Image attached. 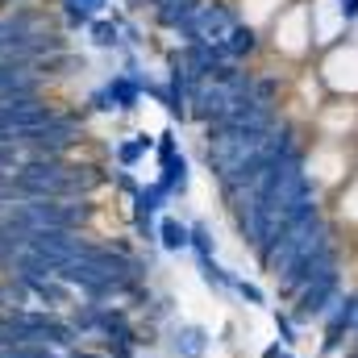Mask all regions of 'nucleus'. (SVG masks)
<instances>
[{"label":"nucleus","instance_id":"nucleus-16","mask_svg":"<svg viewBox=\"0 0 358 358\" xmlns=\"http://www.w3.org/2000/svg\"><path fill=\"white\" fill-rule=\"evenodd\" d=\"M234 300H242L246 308H271V296L255 283V279H242V275H234Z\"/></svg>","mask_w":358,"mask_h":358},{"label":"nucleus","instance_id":"nucleus-17","mask_svg":"<svg viewBox=\"0 0 358 358\" xmlns=\"http://www.w3.org/2000/svg\"><path fill=\"white\" fill-rule=\"evenodd\" d=\"M259 358H296V350H287V346H279V342H267Z\"/></svg>","mask_w":358,"mask_h":358},{"label":"nucleus","instance_id":"nucleus-2","mask_svg":"<svg viewBox=\"0 0 358 358\" xmlns=\"http://www.w3.org/2000/svg\"><path fill=\"white\" fill-rule=\"evenodd\" d=\"M355 171H358V142L313 138V142L304 146V176L313 179V187H317L321 196H334Z\"/></svg>","mask_w":358,"mask_h":358},{"label":"nucleus","instance_id":"nucleus-11","mask_svg":"<svg viewBox=\"0 0 358 358\" xmlns=\"http://www.w3.org/2000/svg\"><path fill=\"white\" fill-rule=\"evenodd\" d=\"M271 325H275V342L279 346H287V350H296L300 342H304V329L296 325V317L279 304V308H271Z\"/></svg>","mask_w":358,"mask_h":358},{"label":"nucleus","instance_id":"nucleus-18","mask_svg":"<svg viewBox=\"0 0 358 358\" xmlns=\"http://www.w3.org/2000/svg\"><path fill=\"white\" fill-rule=\"evenodd\" d=\"M138 358H159V355H155V350H142V355H138Z\"/></svg>","mask_w":358,"mask_h":358},{"label":"nucleus","instance_id":"nucleus-6","mask_svg":"<svg viewBox=\"0 0 358 358\" xmlns=\"http://www.w3.org/2000/svg\"><path fill=\"white\" fill-rule=\"evenodd\" d=\"M313 129L317 138H329V142H358V100L325 96L321 108L313 113Z\"/></svg>","mask_w":358,"mask_h":358},{"label":"nucleus","instance_id":"nucleus-14","mask_svg":"<svg viewBox=\"0 0 358 358\" xmlns=\"http://www.w3.org/2000/svg\"><path fill=\"white\" fill-rule=\"evenodd\" d=\"M283 8H287V0H242V13L250 25H271Z\"/></svg>","mask_w":358,"mask_h":358},{"label":"nucleus","instance_id":"nucleus-1","mask_svg":"<svg viewBox=\"0 0 358 358\" xmlns=\"http://www.w3.org/2000/svg\"><path fill=\"white\" fill-rule=\"evenodd\" d=\"M334 242H342V234H338V225L329 221V213H325V204H321V208H313L308 217H300L296 225H287V229L271 242L267 250L259 255V267L267 275V283H279L292 267H300L304 259L329 250Z\"/></svg>","mask_w":358,"mask_h":358},{"label":"nucleus","instance_id":"nucleus-8","mask_svg":"<svg viewBox=\"0 0 358 358\" xmlns=\"http://www.w3.org/2000/svg\"><path fill=\"white\" fill-rule=\"evenodd\" d=\"M308 13H313V46L329 50V46H338V42L350 38V21L338 8V0H313Z\"/></svg>","mask_w":358,"mask_h":358},{"label":"nucleus","instance_id":"nucleus-4","mask_svg":"<svg viewBox=\"0 0 358 358\" xmlns=\"http://www.w3.org/2000/svg\"><path fill=\"white\" fill-rule=\"evenodd\" d=\"M317 80H321L325 96L358 100V38H346V42H338V46L321 50Z\"/></svg>","mask_w":358,"mask_h":358},{"label":"nucleus","instance_id":"nucleus-12","mask_svg":"<svg viewBox=\"0 0 358 358\" xmlns=\"http://www.w3.org/2000/svg\"><path fill=\"white\" fill-rule=\"evenodd\" d=\"M196 271H200L204 287H213L217 296H234V271H225L217 259H200V263H196Z\"/></svg>","mask_w":358,"mask_h":358},{"label":"nucleus","instance_id":"nucleus-13","mask_svg":"<svg viewBox=\"0 0 358 358\" xmlns=\"http://www.w3.org/2000/svg\"><path fill=\"white\" fill-rule=\"evenodd\" d=\"M187 229H192V242H187V255L200 263V259H217V238H213V229L204 225V221H187Z\"/></svg>","mask_w":358,"mask_h":358},{"label":"nucleus","instance_id":"nucleus-9","mask_svg":"<svg viewBox=\"0 0 358 358\" xmlns=\"http://www.w3.org/2000/svg\"><path fill=\"white\" fill-rule=\"evenodd\" d=\"M325 213H329V221L338 225L342 238H355L358 234V171L325 200Z\"/></svg>","mask_w":358,"mask_h":358},{"label":"nucleus","instance_id":"nucleus-3","mask_svg":"<svg viewBox=\"0 0 358 358\" xmlns=\"http://www.w3.org/2000/svg\"><path fill=\"white\" fill-rule=\"evenodd\" d=\"M350 287H355V283H350V271H338V275H325V279L304 283V287L283 304V308L296 317V325H300V329H313V325H317V321H321V317H325V313L346 296V292H350Z\"/></svg>","mask_w":358,"mask_h":358},{"label":"nucleus","instance_id":"nucleus-5","mask_svg":"<svg viewBox=\"0 0 358 358\" xmlns=\"http://www.w3.org/2000/svg\"><path fill=\"white\" fill-rule=\"evenodd\" d=\"M271 46L283 55V59H308L317 46H313V13L308 4H287L275 21H271Z\"/></svg>","mask_w":358,"mask_h":358},{"label":"nucleus","instance_id":"nucleus-15","mask_svg":"<svg viewBox=\"0 0 358 358\" xmlns=\"http://www.w3.org/2000/svg\"><path fill=\"white\" fill-rule=\"evenodd\" d=\"M13 308H34V304H29L25 287H21L13 275H4V271H0V317H4V313H13Z\"/></svg>","mask_w":358,"mask_h":358},{"label":"nucleus","instance_id":"nucleus-10","mask_svg":"<svg viewBox=\"0 0 358 358\" xmlns=\"http://www.w3.org/2000/svg\"><path fill=\"white\" fill-rule=\"evenodd\" d=\"M187 242H192L187 221L163 213V217H159V250H163V255H187Z\"/></svg>","mask_w":358,"mask_h":358},{"label":"nucleus","instance_id":"nucleus-19","mask_svg":"<svg viewBox=\"0 0 358 358\" xmlns=\"http://www.w3.org/2000/svg\"><path fill=\"white\" fill-rule=\"evenodd\" d=\"M350 38H358V21H355V29H350Z\"/></svg>","mask_w":358,"mask_h":358},{"label":"nucleus","instance_id":"nucleus-7","mask_svg":"<svg viewBox=\"0 0 358 358\" xmlns=\"http://www.w3.org/2000/svg\"><path fill=\"white\" fill-rule=\"evenodd\" d=\"M163 346H167L171 358H208L213 346H217V338H213V329L200 325V321H171V325L163 329Z\"/></svg>","mask_w":358,"mask_h":358}]
</instances>
